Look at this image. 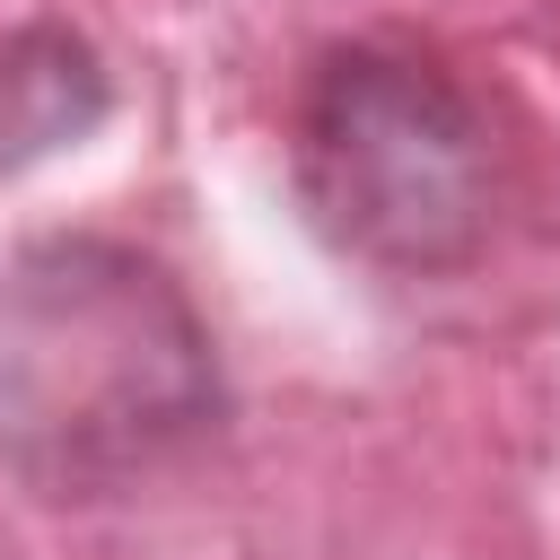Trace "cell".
Instances as JSON below:
<instances>
[{
	"instance_id": "obj_2",
	"label": "cell",
	"mask_w": 560,
	"mask_h": 560,
	"mask_svg": "<svg viewBox=\"0 0 560 560\" xmlns=\"http://www.w3.org/2000/svg\"><path fill=\"white\" fill-rule=\"evenodd\" d=\"M289 166L306 219L376 271L472 262L508 201V140L490 105L402 44H341L315 61Z\"/></svg>"
},
{
	"instance_id": "obj_1",
	"label": "cell",
	"mask_w": 560,
	"mask_h": 560,
	"mask_svg": "<svg viewBox=\"0 0 560 560\" xmlns=\"http://www.w3.org/2000/svg\"><path fill=\"white\" fill-rule=\"evenodd\" d=\"M210 411V332L158 262L105 236H52L0 271V464L26 490H114Z\"/></svg>"
}]
</instances>
